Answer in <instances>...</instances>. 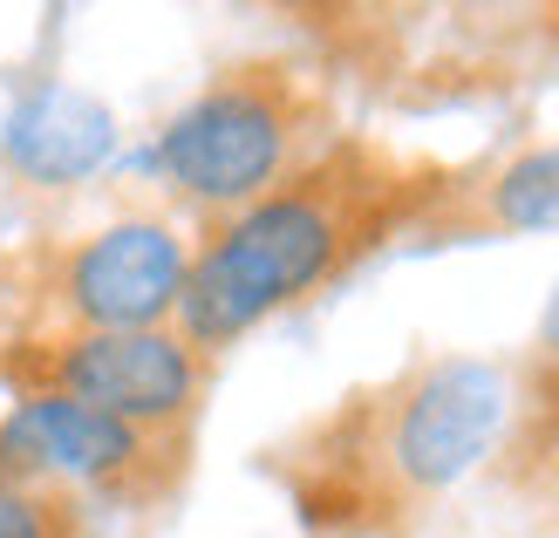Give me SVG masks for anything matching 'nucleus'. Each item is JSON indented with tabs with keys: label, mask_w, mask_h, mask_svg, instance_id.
I'll return each mask as SVG.
<instances>
[{
	"label": "nucleus",
	"mask_w": 559,
	"mask_h": 538,
	"mask_svg": "<svg viewBox=\"0 0 559 538\" xmlns=\"http://www.w3.org/2000/svg\"><path fill=\"white\" fill-rule=\"evenodd\" d=\"M443 198L451 184H437V171L424 164H403L361 136H334L266 198L205 225V239L191 246L171 327L205 361H218L287 307L348 279L376 246L409 232L416 218L430 225Z\"/></svg>",
	"instance_id": "nucleus-1"
},
{
	"label": "nucleus",
	"mask_w": 559,
	"mask_h": 538,
	"mask_svg": "<svg viewBox=\"0 0 559 538\" xmlns=\"http://www.w3.org/2000/svg\"><path fill=\"white\" fill-rule=\"evenodd\" d=\"M519 409L512 368L485 355H437L376 395H348L307 443L294 504L307 525H369L409 512L478 470Z\"/></svg>",
	"instance_id": "nucleus-2"
},
{
	"label": "nucleus",
	"mask_w": 559,
	"mask_h": 538,
	"mask_svg": "<svg viewBox=\"0 0 559 538\" xmlns=\"http://www.w3.org/2000/svg\"><path fill=\"white\" fill-rule=\"evenodd\" d=\"M321 96L294 62H239L212 75L157 130L151 164L191 212L233 218L321 151Z\"/></svg>",
	"instance_id": "nucleus-3"
},
{
	"label": "nucleus",
	"mask_w": 559,
	"mask_h": 538,
	"mask_svg": "<svg viewBox=\"0 0 559 538\" xmlns=\"http://www.w3.org/2000/svg\"><path fill=\"white\" fill-rule=\"evenodd\" d=\"M0 375L14 382V395H69V403L123 416L151 437H191L212 395V361L178 327H130V334L62 327L8 348Z\"/></svg>",
	"instance_id": "nucleus-4"
},
{
	"label": "nucleus",
	"mask_w": 559,
	"mask_h": 538,
	"mask_svg": "<svg viewBox=\"0 0 559 538\" xmlns=\"http://www.w3.org/2000/svg\"><path fill=\"white\" fill-rule=\"evenodd\" d=\"M191 464V437H151L123 416H103L69 395H14L0 416V477L103 498V504H164Z\"/></svg>",
	"instance_id": "nucleus-5"
},
{
	"label": "nucleus",
	"mask_w": 559,
	"mask_h": 538,
	"mask_svg": "<svg viewBox=\"0 0 559 538\" xmlns=\"http://www.w3.org/2000/svg\"><path fill=\"white\" fill-rule=\"evenodd\" d=\"M185 273H191V239L157 212H130L62 252L48 300L62 327H82V334L171 327L185 300Z\"/></svg>",
	"instance_id": "nucleus-6"
},
{
	"label": "nucleus",
	"mask_w": 559,
	"mask_h": 538,
	"mask_svg": "<svg viewBox=\"0 0 559 538\" xmlns=\"http://www.w3.org/2000/svg\"><path fill=\"white\" fill-rule=\"evenodd\" d=\"M0 151H8L14 178L41 184V191H69L117 157V117L96 96L69 89V82H41L35 96L14 103L8 130H0Z\"/></svg>",
	"instance_id": "nucleus-7"
},
{
	"label": "nucleus",
	"mask_w": 559,
	"mask_h": 538,
	"mask_svg": "<svg viewBox=\"0 0 559 538\" xmlns=\"http://www.w3.org/2000/svg\"><path fill=\"white\" fill-rule=\"evenodd\" d=\"M464 232H559V144H533L506 157L498 171L457 198V218Z\"/></svg>",
	"instance_id": "nucleus-8"
},
{
	"label": "nucleus",
	"mask_w": 559,
	"mask_h": 538,
	"mask_svg": "<svg viewBox=\"0 0 559 538\" xmlns=\"http://www.w3.org/2000/svg\"><path fill=\"white\" fill-rule=\"evenodd\" d=\"M82 498L27 485V477H0V538H82Z\"/></svg>",
	"instance_id": "nucleus-9"
},
{
	"label": "nucleus",
	"mask_w": 559,
	"mask_h": 538,
	"mask_svg": "<svg viewBox=\"0 0 559 538\" xmlns=\"http://www.w3.org/2000/svg\"><path fill=\"white\" fill-rule=\"evenodd\" d=\"M525 388H533L539 409H559V287H552L546 314L533 327V368H525Z\"/></svg>",
	"instance_id": "nucleus-10"
},
{
	"label": "nucleus",
	"mask_w": 559,
	"mask_h": 538,
	"mask_svg": "<svg viewBox=\"0 0 559 538\" xmlns=\"http://www.w3.org/2000/svg\"><path fill=\"white\" fill-rule=\"evenodd\" d=\"M552 538H559V531H552Z\"/></svg>",
	"instance_id": "nucleus-11"
}]
</instances>
